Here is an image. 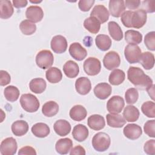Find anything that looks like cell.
<instances>
[{
    "label": "cell",
    "mask_w": 155,
    "mask_h": 155,
    "mask_svg": "<svg viewBox=\"0 0 155 155\" xmlns=\"http://www.w3.org/2000/svg\"><path fill=\"white\" fill-rule=\"evenodd\" d=\"M70 154L71 155H85V150L84 147L81 145H78L73 148L71 149Z\"/></svg>",
    "instance_id": "cell-52"
},
{
    "label": "cell",
    "mask_w": 155,
    "mask_h": 155,
    "mask_svg": "<svg viewBox=\"0 0 155 155\" xmlns=\"http://www.w3.org/2000/svg\"><path fill=\"white\" fill-rule=\"evenodd\" d=\"M127 78L129 81L139 90H146L153 84L150 77L145 74L139 67H130L127 71Z\"/></svg>",
    "instance_id": "cell-1"
},
{
    "label": "cell",
    "mask_w": 155,
    "mask_h": 155,
    "mask_svg": "<svg viewBox=\"0 0 155 155\" xmlns=\"http://www.w3.org/2000/svg\"><path fill=\"white\" fill-rule=\"evenodd\" d=\"M125 106L124 99L120 96H113L107 103L108 111L111 114L120 113Z\"/></svg>",
    "instance_id": "cell-7"
},
{
    "label": "cell",
    "mask_w": 155,
    "mask_h": 155,
    "mask_svg": "<svg viewBox=\"0 0 155 155\" xmlns=\"http://www.w3.org/2000/svg\"><path fill=\"white\" fill-rule=\"evenodd\" d=\"M144 43L148 50H155V31H150L145 36Z\"/></svg>",
    "instance_id": "cell-43"
},
{
    "label": "cell",
    "mask_w": 155,
    "mask_h": 155,
    "mask_svg": "<svg viewBox=\"0 0 155 155\" xmlns=\"http://www.w3.org/2000/svg\"><path fill=\"white\" fill-rule=\"evenodd\" d=\"M106 119L107 124L113 128H122L127 122L122 116L118 114H107Z\"/></svg>",
    "instance_id": "cell-24"
},
{
    "label": "cell",
    "mask_w": 155,
    "mask_h": 155,
    "mask_svg": "<svg viewBox=\"0 0 155 155\" xmlns=\"http://www.w3.org/2000/svg\"><path fill=\"white\" fill-rule=\"evenodd\" d=\"M108 7L110 14L115 18L121 16L125 10V3L123 0H110Z\"/></svg>",
    "instance_id": "cell-17"
},
{
    "label": "cell",
    "mask_w": 155,
    "mask_h": 155,
    "mask_svg": "<svg viewBox=\"0 0 155 155\" xmlns=\"http://www.w3.org/2000/svg\"><path fill=\"white\" fill-rule=\"evenodd\" d=\"M141 54V49L136 44H128L124 50L125 59L130 64L139 62Z\"/></svg>",
    "instance_id": "cell-5"
},
{
    "label": "cell",
    "mask_w": 155,
    "mask_h": 155,
    "mask_svg": "<svg viewBox=\"0 0 155 155\" xmlns=\"http://www.w3.org/2000/svg\"><path fill=\"white\" fill-rule=\"evenodd\" d=\"M73 147V141L70 138L59 139L55 145V149L59 154H66Z\"/></svg>",
    "instance_id": "cell-22"
},
{
    "label": "cell",
    "mask_w": 155,
    "mask_h": 155,
    "mask_svg": "<svg viewBox=\"0 0 155 155\" xmlns=\"http://www.w3.org/2000/svg\"><path fill=\"white\" fill-rule=\"evenodd\" d=\"M154 127H155V120H149L147 121L143 126V130L146 134L149 137L154 138L155 133H154Z\"/></svg>",
    "instance_id": "cell-44"
},
{
    "label": "cell",
    "mask_w": 155,
    "mask_h": 155,
    "mask_svg": "<svg viewBox=\"0 0 155 155\" xmlns=\"http://www.w3.org/2000/svg\"><path fill=\"white\" fill-rule=\"evenodd\" d=\"M31 2H33V3H39V2H41V1H38V2H35V1H30Z\"/></svg>",
    "instance_id": "cell-55"
},
{
    "label": "cell",
    "mask_w": 155,
    "mask_h": 155,
    "mask_svg": "<svg viewBox=\"0 0 155 155\" xmlns=\"http://www.w3.org/2000/svg\"><path fill=\"white\" fill-rule=\"evenodd\" d=\"M11 129L15 136H22L25 134L28 131V125L25 120H18L12 124Z\"/></svg>",
    "instance_id": "cell-25"
},
{
    "label": "cell",
    "mask_w": 155,
    "mask_h": 155,
    "mask_svg": "<svg viewBox=\"0 0 155 155\" xmlns=\"http://www.w3.org/2000/svg\"><path fill=\"white\" fill-rule=\"evenodd\" d=\"M133 11L127 10L124 12L121 15L120 21L123 25L127 28H131V16Z\"/></svg>",
    "instance_id": "cell-47"
},
{
    "label": "cell",
    "mask_w": 155,
    "mask_h": 155,
    "mask_svg": "<svg viewBox=\"0 0 155 155\" xmlns=\"http://www.w3.org/2000/svg\"><path fill=\"white\" fill-rule=\"evenodd\" d=\"M18 154L19 155H23V154H31V155H36V152L35 148H33L31 147L30 146H25L24 147H22L21 148L19 149L18 151Z\"/></svg>",
    "instance_id": "cell-50"
},
{
    "label": "cell",
    "mask_w": 155,
    "mask_h": 155,
    "mask_svg": "<svg viewBox=\"0 0 155 155\" xmlns=\"http://www.w3.org/2000/svg\"><path fill=\"white\" fill-rule=\"evenodd\" d=\"M19 28L24 35H31L36 31V26L32 21L28 19H25L20 23Z\"/></svg>",
    "instance_id": "cell-40"
},
{
    "label": "cell",
    "mask_w": 155,
    "mask_h": 155,
    "mask_svg": "<svg viewBox=\"0 0 155 155\" xmlns=\"http://www.w3.org/2000/svg\"><path fill=\"white\" fill-rule=\"evenodd\" d=\"M146 90L147 91L149 96L151 97V99L153 100H154V85L153 84L151 86L146 89Z\"/></svg>",
    "instance_id": "cell-54"
},
{
    "label": "cell",
    "mask_w": 155,
    "mask_h": 155,
    "mask_svg": "<svg viewBox=\"0 0 155 155\" xmlns=\"http://www.w3.org/2000/svg\"><path fill=\"white\" fill-rule=\"evenodd\" d=\"M109 12L103 5H97L94 7L90 13V16L96 18L101 24L105 23L108 20Z\"/></svg>",
    "instance_id": "cell-16"
},
{
    "label": "cell",
    "mask_w": 155,
    "mask_h": 155,
    "mask_svg": "<svg viewBox=\"0 0 155 155\" xmlns=\"http://www.w3.org/2000/svg\"><path fill=\"white\" fill-rule=\"evenodd\" d=\"M94 95L99 99L104 100L108 97L111 94V86L106 82H102L97 84L94 88Z\"/></svg>",
    "instance_id": "cell-15"
},
{
    "label": "cell",
    "mask_w": 155,
    "mask_h": 155,
    "mask_svg": "<svg viewBox=\"0 0 155 155\" xmlns=\"http://www.w3.org/2000/svg\"><path fill=\"white\" fill-rule=\"evenodd\" d=\"M11 81L10 75L5 70L0 71V85L1 86H5L8 84Z\"/></svg>",
    "instance_id": "cell-49"
},
{
    "label": "cell",
    "mask_w": 155,
    "mask_h": 155,
    "mask_svg": "<svg viewBox=\"0 0 155 155\" xmlns=\"http://www.w3.org/2000/svg\"><path fill=\"white\" fill-rule=\"evenodd\" d=\"M19 102L22 108L28 113L36 112L40 106L38 98L31 93L22 94Z\"/></svg>",
    "instance_id": "cell-2"
},
{
    "label": "cell",
    "mask_w": 155,
    "mask_h": 155,
    "mask_svg": "<svg viewBox=\"0 0 155 155\" xmlns=\"http://www.w3.org/2000/svg\"><path fill=\"white\" fill-rule=\"evenodd\" d=\"M47 84L45 81L42 78H34L29 84L30 90L36 94L42 93L46 89Z\"/></svg>",
    "instance_id": "cell-32"
},
{
    "label": "cell",
    "mask_w": 155,
    "mask_h": 155,
    "mask_svg": "<svg viewBox=\"0 0 155 155\" xmlns=\"http://www.w3.org/2000/svg\"><path fill=\"white\" fill-rule=\"evenodd\" d=\"M83 67L86 74L89 76H95L101 71V64L98 59L90 57L84 61Z\"/></svg>",
    "instance_id": "cell-6"
},
{
    "label": "cell",
    "mask_w": 155,
    "mask_h": 155,
    "mask_svg": "<svg viewBox=\"0 0 155 155\" xmlns=\"http://www.w3.org/2000/svg\"><path fill=\"white\" fill-rule=\"evenodd\" d=\"M125 79L124 71L120 69H115L110 74L108 81L113 85H119L124 81Z\"/></svg>",
    "instance_id": "cell-37"
},
{
    "label": "cell",
    "mask_w": 155,
    "mask_h": 155,
    "mask_svg": "<svg viewBox=\"0 0 155 155\" xmlns=\"http://www.w3.org/2000/svg\"><path fill=\"white\" fill-rule=\"evenodd\" d=\"M26 18L33 22H40L44 17V12L41 7L38 5L29 6L25 11Z\"/></svg>",
    "instance_id": "cell-12"
},
{
    "label": "cell",
    "mask_w": 155,
    "mask_h": 155,
    "mask_svg": "<svg viewBox=\"0 0 155 155\" xmlns=\"http://www.w3.org/2000/svg\"><path fill=\"white\" fill-rule=\"evenodd\" d=\"M0 17L1 19L10 18L13 14L14 10L13 5L10 1L1 0L0 1Z\"/></svg>",
    "instance_id": "cell-29"
},
{
    "label": "cell",
    "mask_w": 155,
    "mask_h": 155,
    "mask_svg": "<svg viewBox=\"0 0 155 155\" xmlns=\"http://www.w3.org/2000/svg\"><path fill=\"white\" fill-rule=\"evenodd\" d=\"M63 71L67 77L74 78L79 74V68L76 62L70 60L67 61L64 65Z\"/></svg>",
    "instance_id": "cell-28"
},
{
    "label": "cell",
    "mask_w": 155,
    "mask_h": 155,
    "mask_svg": "<svg viewBox=\"0 0 155 155\" xmlns=\"http://www.w3.org/2000/svg\"><path fill=\"white\" fill-rule=\"evenodd\" d=\"M88 130L86 126L82 124H78L74 127L72 131L73 138L78 142L84 141L88 136Z\"/></svg>",
    "instance_id": "cell-23"
},
{
    "label": "cell",
    "mask_w": 155,
    "mask_h": 155,
    "mask_svg": "<svg viewBox=\"0 0 155 155\" xmlns=\"http://www.w3.org/2000/svg\"><path fill=\"white\" fill-rule=\"evenodd\" d=\"M147 19V13L142 9L133 11L131 16V28H140L146 23Z\"/></svg>",
    "instance_id": "cell-9"
},
{
    "label": "cell",
    "mask_w": 155,
    "mask_h": 155,
    "mask_svg": "<svg viewBox=\"0 0 155 155\" xmlns=\"http://www.w3.org/2000/svg\"><path fill=\"white\" fill-rule=\"evenodd\" d=\"M139 62L145 70H150L154 65V56L149 51L142 53Z\"/></svg>",
    "instance_id": "cell-38"
},
{
    "label": "cell",
    "mask_w": 155,
    "mask_h": 155,
    "mask_svg": "<svg viewBox=\"0 0 155 155\" xmlns=\"http://www.w3.org/2000/svg\"><path fill=\"white\" fill-rule=\"evenodd\" d=\"M141 110L144 115L148 117H155V104L153 101H147L141 106Z\"/></svg>",
    "instance_id": "cell-41"
},
{
    "label": "cell",
    "mask_w": 155,
    "mask_h": 155,
    "mask_svg": "<svg viewBox=\"0 0 155 155\" xmlns=\"http://www.w3.org/2000/svg\"><path fill=\"white\" fill-rule=\"evenodd\" d=\"M125 39L129 44H139L142 41V35L138 31L128 30L125 33Z\"/></svg>",
    "instance_id": "cell-36"
},
{
    "label": "cell",
    "mask_w": 155,
    "mask_h": 155,
    "mask_svg": "<svg viewBox=\"0 0 155 155\" xmlns=\"http://www.w3.org/2000/svg\"><path fill=\"white\" fill-rule=\"evenodd\" d=\"M31 131L34 136L40 138L47 137L50 133V127L46 124L42 122L36 123L33 125Z\"/></svg>",
    "instance_id": "cell-26"
},
{
    "label": "cell",
    "mask_w": 155,
    "mask_h": 155,
    "mask_svg": "<svg viewBox=\"0 0 155 155\" xmlns=\"http://www.w3.org/2000/svg\"><path fill=\"white\" fill-rule=\"evenodd\" d=\"M101 24L99 20L93 16L86 18L84 22V27L92 34H96L99 32Z\"/></svg>",
    "instance_id": "cell-31"
},
{
    "label": "cell",
    "mask_w": 155,
    "mask_h": 155,
    "mask_svg": "<svg viewBox=\"0 0 155 155\" xmlns=\"http://www.w3.org/2000/svg\"><path fill=\"white\" fill-rule=\"evenodd\" d=\"M71 125L66 120L59 119L55 122L53 125V129L55 133L60 136H65L70 133Z\"/></svg>",
    "instance_id": "cell-19"
},
{
    "label": "cell",
    "mask_w": 155,
    "mask_h": 155,
    "mask_svg": "<svg viewBox=\"0 0 155 155\" xmlns=\"http://www.w3.org/2000/svg\"><path fill=\"white\" fill-rule=\"evenodd\" d=\"M76 91L81 95L87 94L91 89V84L90 79L87 77H80L75 82Z\"/></svg>",
    "instance_id": "cell-18"
},
{
    "label": "cell",
    "mask_w": 155,
    "mask_h": 155,
    "mask_svg": "<svg viewBox=\"0 0 155 155\" xmlns=\"http://www.w3.org/2000/svg\"><path fill=\"white\" fill-rule=\"evenodd\" d=\"M124 134L131 140H136L140 137L142 134L141 127L135 124H127L123 130Z\"/></svg>",
    "instance_id": "cell-14"
},
{
    "label": "cell",
    "mask_w": 155,
    "mask_h": 155,
    "mask_svg": "<svg viewBox=\"0 0 155 155\" xmlns=\"http://www.w3.org/2000/svg\"><path fill=\"white\" fill-rule=\"evenodd\" d=\"M143 150L145 153L150 155L155 154V140H148L145 142L143 147Z\"/></svg>",
    "instance_id": "cell-46"
},
{
    "label": "cell",
    "mask_w": 155,
    "mask_h": 155,
    "mask_svg": "<svg viewBox=\"0 0 155 155\" xmlns=\"http://www.w3.org/2000/svg\"><path fill=\"white\" fill-rule=\"evenodd\" d=\"M124 3L125 7H127L128 9L130 10H135L139 7L140 4V1L139 0H126L125 1H124Z\"/></svg>",
    "instance_id": "cell-51"
},
{
    "label": "cell",
    "mask_w": 155,
    "mask_h": 155,
    "mask_svg": "<svg viewBox=\"0 0 155 155\" xmlns=\"http://www.w3.org/2000/svg\"><path fill=\"white\" fill-rule=\"evenodd\" d=\"M95 1L94 0H81L78 2V7L82 12H88L92 7Z\"/></svg>",
    "instance_id": "cell-45"
},
{
    "label": "cell",
    "mask_w": 155,
    "mask_h": 155,
    "mask_svg": "<svg viewBox=\"0 0 155 155\" xmlns=\"http://www.w3.org/2000/svg\"><path fill=\"white\" fill-rule=\"evenodd\" d=\"M108 29L111 38L117 41L123 38V32L119 24L114 21H110L108 23Z\"/></svg>",
    "instance_id": "cell-34"
},
{
    "label": "cell",
    "mask_w": 155,
    "mask_h": 155,
    "mask_svg": "<svg viewBox=\"0 0 155 155\" xmlns=\"http://www.w3.org/2000/svg\"><path fill=\"white\" fill-rule=\"evenodd\" d=\"M19 89L13 85H9L5 88L4 91V94L5 99L10 102L16 101L19 97Z\"/></svg>",
    "instance_id": "cell-39"
},
{
    "label": "cell",
    "mask_w": 155,
    "mask_h": 155,
    "mask_svg": "<svg viewBox=\"0 0 155 155\" xmlns=\"http://www.w3.org/2000/svg\"><path fill=\"white\" fill-rule=\"evenodd\" d=\"M87 124L91 129L96 131L103 129L105 125L104 117L99 114H93L89 116Z\"/></svg>",
    "instance_id": "cell-20"
},
{
    "label": "cell",
    "mask_w": 155,
    "mask_h": 155,
    "mask_svg": "<svg viewBox=\"0 0 155 155\" xmlns=\"http://www.w3.org/2000/svg\"><path fill=\"white\" fill-rule=\"evenodd\" d=\"M69 53L71 56L76 61H82L84 59L87 55V51L79 42L72 43L69 47Z\"/></svg>",
    "instance_id": "cell-13"
},
{
    "label": "cell",
    "mask_w": 155,
    "mask_h": 155,
    "mask_svg": "<svg viewBox=\"0 0 155 155\" xmlns=\"http://www.w3.org/2000/svg\"><path fill=\"white\" fill-rule=\"evenodd\" d=\"M59 111L58 104L53 101L47 102L42 107V112L45 116L53 117L55 116Z\"/></svg>",
    "instance_id": "cell-35"
},
{
    "label": "cell",
    "mask_w": 155,
    "mask_h": 155,
    "mask_svg": "<svg viewBox=\"0 0 155 155\" xmlns=\"http://www.w3.org/2000/svg\"><path fill=\"white\" fill-rule=\"evenodd\" d=\"M139 97V93L136 88H128L125 93V98L126 102L128 104H135Z\"/></svg>",
    "instance_id": "cell-42"
},
{
    "label": "cell",
    "mask_w": 155,
    "mask_h": 155,
    "mask_svg": "<svg viewBox=\"0 0 155 155\" xmlns=\"http://www.w3.org/2000/svg\"><path fill=\"white\" fill-rule=\"evenodd\" d=\"M18 148L17 142L12 137L4 139L1 143V153L2 155H13Z\"/></svg>",
    "instance_id": "cell-10"
},
{
    "label": "cell",
    "mask_w": 155,
    "mask_h": 155,
    "mask_svg": "<svg viewBox=\"0 0 155 155\" xmlns=\"http://www.w3.org/2000/svg\"><path fill=\"white\" fill-rule=\"evenodd\" d=\"M13 5L17 8L25 7L27 5V1L26 0H13L12 1Z\"/></svg>",
    "instance_id": "cell-53"
},
{
    "label": "cell",
    "mask_w": 155,
    "mask_h": 155,
    "mask_svg": "<svg viewBox=\"0 0 155 155\" xmlns=\"http://www.w3.org/2000/svg\"><path fill=\"white\" fill-rule=\"evenodd\" d=\"M45 76L47 81L51 84L58 83L62 79V72L57 67L49 68L45 73Z\"/></svg>",
    "instance_id": "cell-33"
},
{
    "label": "cell",
    "mask_w": 155,
    "mask_h": 155,
    "mask_svg": "<svg viewBox=\"0 0 155 155\" xmlns=\"http://www.w3.org/2000/svg\"><path fill=\"white\" fill-rule=\"evenodd\" d=\"M69 115L70 118L73 120L81 121L86 117L87 111L82 105H76L70 109Z\"/></svg>",
    "instance_id": "cell-21"
},
{
    "label": "cell",
    "mask_w": 155,
    "mask_h": 155,
    "mask_svg": "<svg viewBox=\"0 0 155 155\" xmlns=\"http://www.w3.org/2000/svg\"><path fill=\"white\" fill-rule=\"evenodd\" d=\"M103 64L104 67L108 70L117 68L120 64V58L119 54L114 51L108 52L104 57Z\"/></svg>",
    "instance_id": "cell-8"
},
{
    "label": "cell",
    "mask_w": 155,
    "mask_h": 155,
    "mask_svg": "<svg viewBox=\"0 0 155 155\" xmlns=\"http://www.w3.org/2000/svg\"><path fill=\"white\" fill-rule=\"evenodd\" d=\"M54 62L53 53L47 50H43L39 51L36 56V63L42 69L50 68Z\"/></svg>",
    "instance_id": "cell-4"
},
{
    "label": "cell",
    "mask_w": 155,
    "mask_h": 155,
    "mask_svg": "<svg viewBox=\"0 0 155 155\" xmlns=\"http://www.w3.org/2000/svg\"><path fill=\"white\" fill-rule=\"evenodd\" d=\"M67 39L62 35L54 36L50 42L51 50L58 54L64 53L67 50Z\"/></svg>",
    "instance_id": "cell-11"
},
{
    "label": "cell",
    "mask_w": 155,
    "mask_h": 155,
    "mask_svg": "<svg viewBox=\"0 0 155 155\" xmlns=\"http://www.w3.org/2000/svg\"><path fill=\"white\" fill-rule=\"evenodd\" d=\"M139 111L136 107L130 105L125 107L123 111V116L126 121L133 122L137 120L139 117Z\"/></svg>",
    "instance_id": "cell-27"
},
{
    "label": "cell",
    "mask_w": 155,
    "mask_h": 155,
    "mask_svg": "<svg viewBox=\"0 0 155 155\" xmlns=\"http://www.w3.org/2000/svg\"><path fill=\"white\" fill-rule=\"evenodd\" d=\"M146 13H153L155 12L154 1H143L142 3V8Z\"/></svg>",
    "instance_id": "cell-48"
},
{
    "label": "cell",
    "mask_w": 155,
    "mask_h": 155,
    "mask_svg": "<svg viewBox=\"0 0 155 155\" xmlns=\"http://www.w3.org/2000/svg\"><path fill=\"white\" fill-rule=\"evenodd\" d=\"M91 143L95 150L99 152H104L110 147L111 139L108 134L104 132H99L93 136Z\"/></svg>",
    "instance_id": "cell-3"
},
{
    "label": "cell",
    "mask_w": 155,
    "mask_h": 155,
    "mask_svg": "<svg viewBox=\"0 0 155 155\" xmlns=\"http://www.w3.org/2000/svg\"><path fill=\"white\" fill-rule=\"evenodd\" d=\"M95 42L97 47L103 51L109 50L112 44L110 38L108 35L102 34L97 35L95 39Z\"/></svg>",
    "instance_id": "cell-30"
}]
</instances>
